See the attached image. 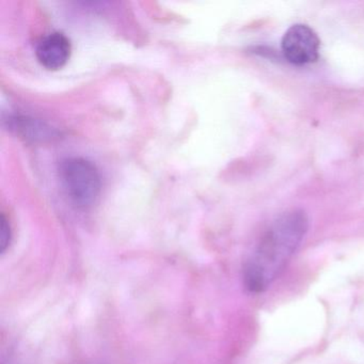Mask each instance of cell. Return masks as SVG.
<instances>
[{"label": "cell", "mask_w": 364, "mask_h": 364, "mask_svg": "<svg viewBox=\"0 0 364 364\" xmlns=\"http://www.w3.org/2000/svg\"><path fill=\"white\" fill-rule=\"evenodd\" d=\"M309 230V218L302 210H291L277 217L255 246L242 269L247 291H267L287 267Z\"/></svg>", "instance_id": "1"}, {"label": "cell", "mask_w": 364, "mask_h": 364, "mask_svg": "<svg viewBox=\"0 0 364 364\" xmlns=\"http://www.w3.org/2000/svg\"><path fill=\"white\" fill-rule=\"evenodd\" d=\"M60 178L68 197L77 208H89L101 193V176L91 161L80 157L61 163Z\"/></svg>", "instance_id": "2"}, {"label": "cell", "mask_w": 364, "mask_h": 364, "mask_svg": "<svg viewBox=\"0 0 364 364\" xmlns=\"http://www.w3.org/2000/svg\"><path fill=\"white\" fill-rule=\"evenodd\" d=\"M321 40L308 25L295 24L287 29L281 41L283 56L291 65L301 67L316 63Z\"/></svg>", "instance_id": "3"}, {"label": "cell", "mask_w": 364, "mask_h": 364, "mask_svg": "<svg viewBox=\"0 0 364 364\" xmlns=\"http://www.w3.org/2000/svg\"><path fill=\"white\" fill-rule=\"evenodd\" d=\"M71 42L61 33H53L38 43L36 56L46 69L56 71L65 67L71 56Z\"/></svg>", "instance_id": "4"}, {"label": "cell", "mask_w": 364, "mask_h": 364, "mask_svg": "<svg viewBox=\"0 0 364 364\" xmlns=\"http://www.w3.org/2000/svg\"><path fill=\"white\" fill-rule=\"evenodd\" d=\"M20 124H18V131L22 132L23 135L26 136L27 138H42L48 136V129L44 127L41 123L36 122L35 120H20Z\"/></svg>", "instance_id": "5"}, {"label": "cell", "mask_w": 364, "mask_h": 364, "mask_svg": "<svg viewBox=\"0 0 364 364\" xmlns=\"http://www.w3.org/2000/svg\"><path fill=\"white\" fill-rule=\"evenodd\" d=\"M11 240V230L5 215H1V223H0V252L4 253L8 248Z\"/></svg>", "instance_id": "6"}]
</instances>
